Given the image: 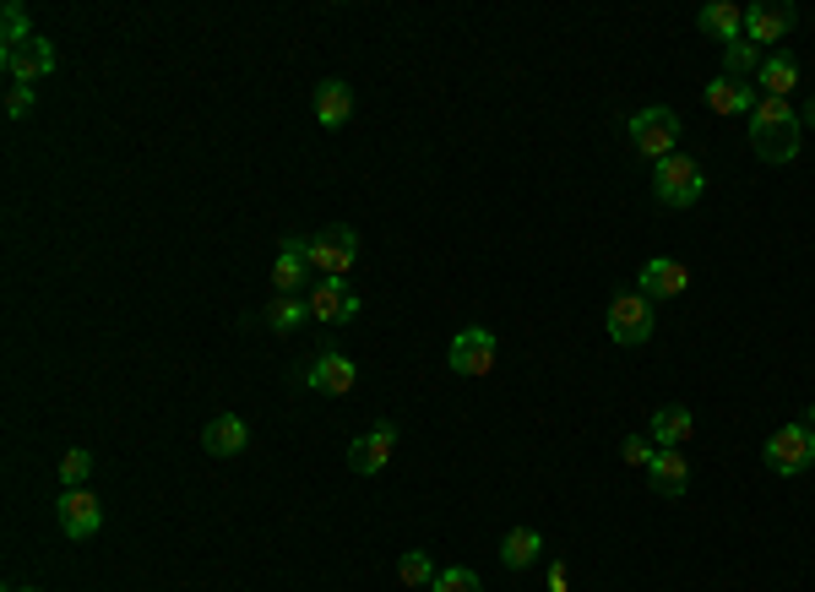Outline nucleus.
<instances>
[{"label": "nucleus", "instance_id": "obj_5", "mask_svg": "<svg viewBox=\"0 0 815 592\" xmlns=\"http://www.w3.org/2000/svg\"><path fill=\"white\" fill-rule=\"evenodd\" d=\"M631 142L642 148V158H668V152L679 148V115L668 109V104H652L642 115H631Z\"/></svg>", "mask_w": 815, "mask_h": 592}, {"label": "nucleus", "instance_id": "obj_27", "mask_svg": "<svg viewBox=\"0 0 815 592\" xmlns=\"http://www.w3.org/2000/svg\"><path fill=\"white\" fill-rule=\"evenodd\" d=\"M88 473H93V456H88L82 445H71V451L60 456V484H66V489H88Z\"/></svg>", "mask_w": 815, "mask_h": 592}, {"label": "nucleus", "instance_id": "obj_33", "mask_svg": "<svg viewBox=\"0 0 815 592\" xmlns=\"http://www.w3.org/2000/svg\"><path fill=\"white\" fill-rule=\"evenodd\" d=\"M800 126H815V98L805 104V109H800Z\"/></svg>", "mask_w": 815, "mask_h": 592}, {"label": "nucleus", "instance_id": "obj_17", "mask_svg": "<svg viewBox=\"0 0 815 592\" xmlns=\"http://www.w3.org/2000/svg\"><path fill=\"white\" fill-rule=\"evenodd\" d=\"M707 104H712L718 115H756L761 93H756L750 82H740V77H712V82H707Z\"/></svg>", "mask_w": 815, "mask_h": 592}, {"label": "nucleus", "instance_id": "obj_15", "mask_svg": "<svg viewBox=\"0 0 815 592\" xmlns=\"http://www.w3.org/2000/svg\"><path fill=\"white\" fill-rule=\"evenodd\" d=\"M648 484H652V495L679 500L685 484H690V462H685V451H657V456L648 462Z\"/></svg>", "mask_w": 815, "mask_h": 592}, {"label": "nucleus", "instance_id": "obj_32", "mask_svg": "<svg viewBox=\"0 0 815 592\" xmlns=\"http://www.w3.org/2000/svg\"><path fill=\"white\" fill-rule=\"evenodd\" d=\"M549 592H566V560L549 566Z\"/></svg>", "mask_w": 815, "mask_h": 592}, {"label": "nucleus", "instance_id": "obj_34", "mask_svg": "<svg viewBox=\"0 0 815 592\" xmlns=\"http://www.w3.org/2000/svg\"><path fill=\"white\" fill-rule=\"evenodd\" d=\"M5 592H38V588H5Z\"/></svg>", "mask_w": 815, "mask_h": 592}, {"label": "nucleus", "instance_id": "obj_24", "mask_svg": "<svg viewBox=\"0 0 815 592\" xmlns=\"http://www.w3.org/2000/svg\"><path fill=\"white\" fill-rule=\"evenodd\" d=\"M305 315H311V304L300 294H272V304H267V326L272 332H294Z\"/></svg>", "mask_w": 815, "mask_h": 592}, {"label": "nucleus", "instance_id": "obj_12", "mask_svg": "<svg viewBox=\"0 0 815 592\" xmlns=\"http://www.w3.org/2000/svg\"><path fill=\"white\" fill-rule=\"evenodd\" d=\"M392 451H397V425H375L370 436H359V441L348 445V467H353L359 478H375V473L392 462Z\"/></svg>", "mask_w": 815, "mask_h": 592}, {"label": "nucleus", "instance_id": "obj_18", "mask_svg": "<svg viewBox=\"0 0 815 592\" xmlns=\"http://www.w3.org/2000/svg\"><path fill=\"white\" fill-rule=\"evenodd\" d=\"M690 289V272H685V262H674V256H652L648 267H642V294L648 299H674Z\"/></svg>", "mask_w": 815, "mask_h": 592}, {"label": "nucleus", "instance_id": "obj_13", "mask_svg": "<svg viewBox=\"0 0 815 592\" xmlns=\"http://www.w3.org/2000/svg\"><path fill=\"white\" fill-rule=\"evenodd\" d=\"M353 381H359V364H353L348 353H322V359L305 370V386L322 392V397H348Z\"/></svg>", "mask_w": 815, "mask_h": 592}, {"label": "nucleus", "instance_id": "obj_10", "mask_svg": "<svg viewBox=\"0 0 815 592\" xmlns=\"http://www.w3.org/2000/svg\"><path fill=\"white\" fill-rule=\"evenodd\" d=\"M609 337L620 348H642L652 337V299L648 294H620L609 304Z\"/></svg>", "mask_w": 815, "mask_h": 592}, {"label": "nucleus", "instance_id": "obj_30", "mask_svg": "<svg viewBox=\"0 0 815 592\" xmlns=\"http://www.w3.org/2000/svg\"><path fill=\"white\" fill-rule=\"evenodd\" d=\"M33 104H38V93H33L27 82H11V93H5V115H11V120H27Z\"/></svg>", "mask_w": 815, "mask_h": 592}, {"label": "nucleus", "instance_id": "obj_8", "mask_svg": "<svg viewBox=\"0 0 815 592\" xmlns=\"http://www.w3.org/2000/svg\"><path fill=\"white\" fill-rule=\"evenodd\" d=\"M494 332H485V326H468V332H457L452 337V348H446V364H452V375H489L494 370Z\"/></svg>", "mask_w": 815, "mask_h": 592}, {"label": "nucleus", "instance_id": "obj_19", "mask_svg": "<svg viewBox=\"0 0 815 592\" xmlns=\"http://www.w3.org/2000/svg\"><path fill=\"white\" fill-rule=\"evenodd\" d=\"M696 436V414L690 408H657L648 425V441L657 445V451H679V445Z\"/></svg>", "mask_w": 815, "mask_h": 592}, {"label": "nucleus", "instance_id": "obj_9", "mask_svg": "<svg viewBox=\"0 0 815 592\" xmlns=\"http://www.w3.org/2000/svg\"><path fill=\"white\" fill-rule=\"evenodd\" d=\"M0 66H5V77H11V82H27V88H38V82L55 71V44H49L44 33H33L27 44H16V49H0Z\"/></svg>", "mask_w": 815, "mask_h": 592}, {"label": "nucleus", "instance_id": "obj_31", "mask_svg": "<svg viewBox=\"0 0 815 592\" xmlns=\"http://www.w3.org/2000/svg\"><path fill=\"white\" fill-rule=\"evenodd\" d=\"M620 456H626L631 467H648L652 456H657V445H652L648 436H626V441H620Z\"/></svg>", "mask_w": 815, "mask_h": 592}, {"label": "nucleus", "instance_id": "obj_23", "mask_svg": "<svg viewBox=\"0 0 815 592\" xmlns=\"http://www.w3.org/2000/svg\"><path fill=\"white\" fill-rule=\"evenodd\" d=\"M538 555H544V538H538L533 527H511V533L500 538V560H505L511 571H527Z\"/></svg>", "mask_w": 815, "mask_h": 592}, {"label": "nucleus", "instance_id": "obj_25", "mask_svg": "<svg viewBox=\"0 0 815 592\" xmlns=\"http://www.w3.org/2000/svg\"><path fill=\"white\" fill-rule=\"evenodd\" d=\"M761 60H767V49H756L750 38H734V44H723V71H740V77L750 71V77H756V71H761Z\"/></svg>", "mask_w": 815, "mask_h": 592}, {"label": "nucleus", "instance_id": "obj_7", "mask_svg": "<svg viewBox=\"0 0 815 592\" xmlns=\"http://www.w3.org/2000/svg\"><path fill=\"white\" fill-rule=\"evenodd\" d=\"M55 522H60V533H66L71 544H88V538L104 527V506H98L93 489H66L60 506H55Z\"/></svg>", "mask_w": 815, "mask_h": 592}, {"label": "nucleus", "instance_id": "obj_14", "mask_svg": "<svg viewBox=\"0 0 815 592\" xmlns=\"http://www.w3.org/2000/svg\"><path fill=\"white\" fill-rule=\"evenodd\" d=\"M696 27H701L707 38H718V44H734V38H745V5H734V0H707V5L696 11Z\"/></svg>", "mask_w": 815, "mask_h": 592}, {"label": "nucleus", "instance_id": "obj_6", "mask_svg": "<svg viewBox=\"0 0 815 592\" xmlns=\"http://www.w3.org/2000/svg\"><path fill=\"white\" fill-rule=\"evenodd\" d=\"M794 22H800V11L789 0H756V5H745V38L756 49H772L778 38H789Z\"/></svg>", "mask_w": 815, "mask_h": 592}, {"label": "nucleus", "instance_id": "obj_3", "mask_svg": "<svg viewBox=\"0 0 815 592\" xmlns=\"http://www.w3.org/2000/svg\"><path fill=\"white\" fill-rule=\"evenodd\" d=\"M305 262H311L322 278H348L353 262H359V234H353L348 223H331V229H322V234L305 240Z\"/></svg>", "mask_w": 815, "mask_h": 592}, {"label": "nucleus", "instance_id": "obj_16", "mask_svg": "<svg viewBox=\"0 0 815 592\" xmlns=\"http://www.w3.org/2000/svg\"><path fill=\"white\" fill-rule=\"evenodd\" d=\"M756 88H761V98H789L800 88V60L789 49H772L761 60V71H756Z\"/></svg>", "mask_w": 815, "mask_h": 592}, {"label": "nucleus", "instance_id": "obj_35", "mask_svg": "<svg viewBox=\"0 0 815 592\" xmlns=\"http://www.w3.org/2000/svg\"><path fill=\"white\" fill-rule=\"evenodd\" d=\"M811 419H815V403H811ZM811 430H815V425H811Z\"/></svg>", "mask_w": 815, "mask_h": 592}, {"label": "nucleus", "instance_id": "obj_11", "mask_svg": "<svg viewBox=\"0 0 815 592\" xmlns=\"http://www.w3.org/2000/svg\"><path fill=\"white\" fill-rule=\"evenodd\" d=\"M305 304H311V315L326 321V326H342V321L359 315V294L348 289V278H322V283L305 294Z\"/></svg>", "mask_w": 815, "mask_h": 592}, {"label": "nucleus", "instance_id": "obj_4", "mask_svg": "<svg viewBox=\"0 0 815 592\" xmlns=\"http://www.w3.org/2000/svg\"><path fill=\"white\" fill-rule=\"evenodd\" d=\"M761 456H767V467L778 478H800L805 467H815V430L811 425H783V430L767 436Z\"/></svg>", "mask_w": 815, "mask_h": 592}, {"label": "nucleus", "instance_id": "obj_22", "mask_svg": "<svg viewBox=\"0 0 815 592\" xmlns=\"http://www.w3.org/2000/svg\"><path fill=\"white\" fill-rule=\"evenodd\" d=\"M305 272H311L305 240H283V256L272 262V289H278V294H300V289H305Z\"/></svg>", "mask_w": 815, "mask_h": 592}, {"label": "nucleus", "instance_id": "obj_21", "mask_svg": "<svg viewBox=\"0 0 815 592\" xmlns=\"http://www.w3.org/2000/svg\"><path fill=\"white\" fill-rule=\"evenodd\" d=\"M316 120H322L326 131H337V126H348V120H353V88H348V82H337V77H331V82L316 88Z\"/></svg>", "mask_w": 815, "mask_h": 592}, {"label": "nucleus", "instance_id": "obj_28", "mask_svg": "<svg viewBox=\"0 0 815 592\" xmlns=\"http://www.w3.org/2000/svg\"><path fill=\"white\" fill-rule=\"evenodd\" d=\"M0 38H5V49H16V44H27L33 38V27H27V11L16 5V0H5V11H0Z\"/></svg>", "mask_w": 815, "mask_h": 592}, {"label": "nucleus", "instance_id": "obj_1", "mask_svg": "<svg viewBox=\"0 0 815 592\" xmlns=\"http://www.w3.org/2000/svg\"><path fill=\"white\" fill-rule=\"evenodd\" d=\"M800 109H789V98H761L756 115H750V148L767 163H794L800 158Z\"/></svg>", "mask_w": 815, "mask_h": 592}, {"label": "nucleus", "instance_id": "obj_2", "mask_svg": "<svg viewBox=\"0 0 815 592\" xmlns=\"http://www.w3.org/2000/svg\"><path fill=\"white\" fill-rule=\"evenodd\" d=\"M701 190H707V174H701V163H696V158L668 152V158H657V163H652V196H657L663 207H696V201H701Z\"/></svg>", "mask_w": 815, "mask_h": 592}, {"label": "nucleus", "instance_id": "obj_26", "mask_svg": "<svg viewBox=\"0 0 815 592\" xmlns=\"http://www.w3.org/2000/svg\"><path fill=\"white\" fill-rule=\"evenodd\" d=\"M397 577H403V588H430L441 571L430 566V555H424V549H408V555L397 560Z\"/></svg>", "mask_w": 815, "mask_h": 592}, {"label": "nucleus", "instance_id": "obj_29", "mask_svg": "<svg viewBox=\"0 0 815 592\" xmlns=\"http://www.w3.org/2000/svg\"><path fill=\"white\" fill-rule=\"evenodd\" d=\"M430 592H485V588H479V577H474L468 566H452V571H441V577L430 582Z\"/></svg>", "mask_w": 815, "mask_h": 592}, {"label": "nucleus", "instance_id": "obj_20", "mask_svg": "<svg viewBox=\"0 0 815 592\" xmlns=\"http://www.w3.org/2000/svg\"><path fill=\"white\" fill-rule=\"evenodd\" d=\"M201 445H207L212 456H240V451L251 445V430H245V419H240V414H218V419H207Z\"/></svg>", "mask_w": 815, "mask_h": 592}]
</instances>
